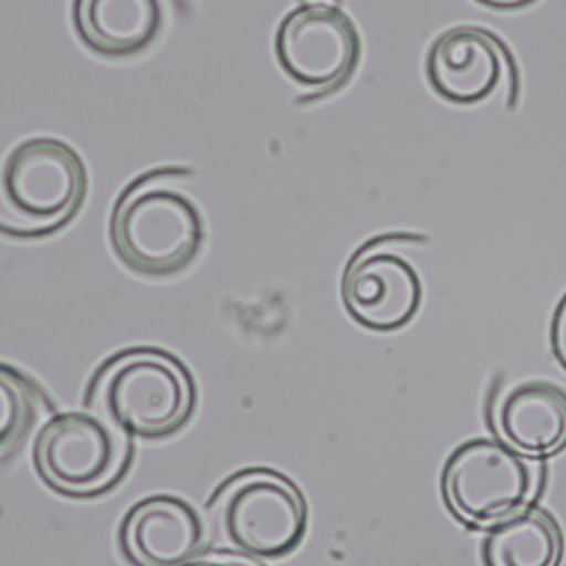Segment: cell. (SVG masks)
<instances>
[{
	"label": "cell",
	"mask_w": 566,
	"mask_h": 566,
	"mask_svg": "<svg viewBox=\"0 0 566 566\" xmlns=\"http://www.w3.org/2000/svg\"><path fill=\"white\" fill-rule=\"evenodd\" d=\"M491 4H497V7H522V4H528V2H535V0H486Z\"/></svg>",
	"instance_id": "17"
},
{
	"label": "cell",
	"mask_w": 566,
	"mask_h": 566,
	"mask_svg": "<svg viewBox=\"0 0 566 566\" xmlns=\"http://www.w3.org/2000/svg\"><path fill=\"white\" fill-rule=\"evenodd\" d=\"M480 559L482 566H557L562 533L548 513L526 509L489 526Z\"/></svg>",
	"instance_id": "13"
},
{
	"label": "cell",
	"mask_w": 566,
	"mask_h": 566,
	"mask_svg": "<svg viewBox=\"0 0 566 566\" xmlns=\"http://www.w3.org/2000/svg\"><path fill=\"white\" fill-rule=\"evenodd\" d=\"M2 192L9 208L33 230L51 232L82 206L86 170L69 144L33 137L18 144L4 159Z\"/></svg>",
	"instance_id": "6"
},
{
	"label": "cell",
	"mask_w": 566,
	"mask_h": 566,
	"mask_svg": "<svg viewBox=\"0 0 566 566\" xmlns=\"http://www.w3.org/2000/svg\"><path fill=\"white\" fill-rule=\"evenodd\" d=\"M130 438L93 409L62 411L49 418L33 442L40 480L66 497H97L128 471Z\"/></svg>",
	"instance_id": "5"
},
{
	"label": "cell",
	"mask_w": 566,
	"mask_h": 566,
	"mask_svg": "<svg viewBox=\"0 0 566 566\" xmlns=\"http://www.w3.org/2000/svg\"><path fill=\"white\" fill-rule=\"evenodd\" d=\"M195 382L170 352L133 347L111 356L91 378L84 405L128 438L161 440L195 411Z\"/></svg>",
	"instance_id": "1"
},
{
	"label": "cell",
	"mask_w": 566,
	"mask_h": 566,
	"mask_svg": "<svg viewBox=\"0 0 566 566\" xmlns=\"http://www.w3.org/2000/svg\"><path fill=\"white\" fill-rule=\"evenodd\" d=\"M340 296L347 314L371 332L405 327L420 310L422 281L385 239L363 245L345 265Z\"/></svg>",
	"instance_id": "8"
},
{
	"label": "cell",
	"mask_w": 566,
	"mask_h": 566,
	"mask_svg": "<svg viewBox=\"0 0 566 566\" xmlns=\"http://www.w3.org/2000/svg\"><path fill=\"white\" fill-rule=\"evenodd\" d=\"M38 416V391L15 367L0 363V451L18 444Z\"/></svg>",
	"instance_id": "14"
},
{
	"label": "cell",
	"mask_w": 566,
	"mask_h": 566,
	"mask_svg": "<svg viewBox=\"0 0 566 566\" xmlns=\"http://www.w3.org/2000/svg\"><path fill=\"white\" fill-rule=\"evenodd\" d=\"M555 340L566 343V296L562 298L555 314Z\"/></svg>",
	"instance_id": "16"
},
{
	"label": "cell",
	"mask_w": 566,
	"mask_h": 566,
	"mask_svg": "<svg viewBox=\"0 0 566 566\" xmlns=\"http://www.w3.org/2000/svg\"><path fill=\"white\" fill-rule=\"evenodd\" d=\"M212 537L234 555L279 559L307 533V504L283 473L252 467L232 473L206 504Z\"/></svg>",
	"instance_id": "2"
},
{
	"label": "cell",
	"mask_w": 566,
	"mask_h": 566,
	"mask_svg": "<svg viewBox=\"0 0 566 566\" xmlns=\"http://www.w3.org/2000/svg\"><path fill=\"white\" fill-rule=\"evenodd\" d=\"M184 566H261V564L252 562V557H243V555H234V553H221L217 557L188 562Z\"/></svg>",
	"instance_id": "15"
},
{
	"label": "cell",
	"mask_w": 566,
	"mask_h": 566,
	"mask_svg": "<svg viewBox=\"0 0 566 566\" xmlns=\"http://www.w3.org/2000/svg\"><path fill=\"white\" fill-rule=\"evenodd\" d=\"M544 469L500 438L460 442L440 473L449 511L467 526L489 528L531 506L542 489Z\"/></svg>",
	"instance_id": "4"
},
{
	"label": "cell",
	"mask_w": 566,
	"mask_h": 566,
	"mask_svg": "<svg viewBox=\"0 0 566 566\" xmlns=\"http://www.w3.org/2000/svg\"><path fill=\"white\" fill-rule=\"evenodd\" d=\"M203 539L199 511L170 493L139 500L117 528L119 553L130 566H184L203 548Z\"/></svg>",
	"instance_id": "9"
},
{
	"label": "cell",
	"mask_w": 566,
	"mask_h": 566,
	"mask_svg": "<svg viewBox=\"0 0 566 566\" xmlns=\"http://www.w3.org/2000/svg\"><path fill=\"white\" fill-rule=\"evenodd\" d=\"M206 232L199 208L166 184L144 175L117 199L111 214V243L119 261L142 276H170L199 254Z\"/></svg>",
	"instance_id": "3"
},
{
	"label": "cell",
	"mask_w": 566,
	"mask_h": 566,
	"mask_svg": "<svg viewBox=\"0 0 566 566\" xmlns=\"http://www.w3.org/2000/svg\"><path fill=\"white\" fill-rule=\"evenodd\" d=\"M504 73L500 42L478 27H453L429 46L424 75L436 95L460 106L491 97Z\"/></svg>",
	"instance_id": "10"
},
{
	"label": "cell",
	"mask_w": 566,
	"mask_h": 566,
	"mask_svg": "<svg viewBox=\"0 0 566 566\" xmlns=\"http://www.w3.org/2000/svg\"><path fill=\"white\" fill-rule=\"evenodd\" d=\"M168 22V0H73L82 42L104 57H133L150 49Z\"/></svg>",
	"instance_id": "12"
},
{
	"label": "cell",
	"mask_w": 566,
	"mask_h": 566,
	"mask_svg": "<svg viewBox=\"0 0 566 566\" xmlns=\"http://www.w3.org/2000/svg\"><path fill=\"white\" fill-rule=\"evenodd\" d=\"M497 438L513 449L542 458L566 444V389L544 378L522 380L495 405Z\"/></svg>",
	"instance_id": "11"
},
{
	"label": "cell",
	"mask_w": 566,
	"mask_h": 566,
	"mask_svg": "<svg viewBox=\"0 0 566 566\" xmlns=\"http://www.w3.org/2000/svg\"><path fill=\"white\" fill-rule=\"evenodd\" d=\"M274 53L283 73L298 86L332 91L354 73L360 38L338 4L303 2L281 20Z\"/></svg>",
	"instance_id": "7"
}]
</instances>
